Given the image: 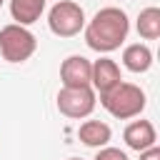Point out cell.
I'll return each mask as SVG.
<instances>
[{"label":"cell","instance_id":"1","mask_svg":"<svg viewBox=\"0 0 160 160\" xmlns=\"http://www.w3.org/2000/svg\"><path fill=\"white\" fill-rule=\"evenodd\" d=\"M85 45L95 52H112L118 50L130 32V20L125 10L108 5L92 15L90 22H85Z\"/></svg>","mask_w":160,"mask_h":160},{"label":"cell","instance_id":"2","mask_svg":"<svg viewBox=\"0 0 160 160\" xmlns=\"http://www.w3.org/2000/svg\"><path fill=\"white\" fill-rule=\"evenodd\" d=\"M145 92L140 85H132V82H118L112 90L102 92L100 95V105L118 120H130V118H138L142 110H145Z\"/></svg>","mask_w":160,"mask_h":160},{"label":"cell","instance_id":"3","mask_svg":"<svg viewBox=\"0 0 160 160\" xmlns=\"http://www.w3.org/2000/svg\"><path fill=\"white\" fill-rule=\"evenodd\" d=\"M35 50H38V38L28 28L10 22L0 30V55H2V60L25 62L35 55Z\"/></svg>","mask_w":160,"mask_h":160},{"label":"cell","instance_id":"4","mask_svg":"<svg viewBox=\"0 0 160 160\" xmlns=\"http://www.w3.org/2000/svg\"><path fill=\"white\" fill-rule=\"evenodd\" d=\"M48 28L58 38H75L85 28V10L75 0H58L48 12Z\"/></svg>","mask_w":160,"mask_h":160},{"label":"cell","instance_id":"5","mask_svg":"<svg viewBox=\"0 0 160 160\" xmlns=\"http://www.w3.org/2000/svg\"><path fill=\"white\" fill-rule=\"evenodd\" d=\"M55 102H58V110L65 118L82 120V118H88L95 110L98 98H95V90L92 88H62L58 92Z\"/></svg>","mask_w":160,"mask_h":160},{"label":"cell","instance_id":"6","mask_svg":"<svg viewBox=\"0 0 160 160\" xmlns=\"http://www.w3.org/2000/svg\"><path fill=\"white\" fill-rule=\"evenodd\" d=\"M92 62L85 55H68L60 65V80L62 88H90Z\"/></svg>","mask_w":160,"mask_h":160},{"label":"cell","instance_id":"7","mask_svg":"<svg viewBox=\"0 0 160 160\" xmlns=\"http://www.w3.org/2000/svg\"><path fill=\"white\" fill-rule=\"evenodd\" d=\"M118 82H122V72H120V65L110 58H98L92 62V75H90V88L95 92H108L112 90Z\"/></svg>","mask_w":160,"mask_h":160},{"label":"cell","instance_id":"8","mask_svg":"<svg viewBox=\"0 0 160 160\" xmlns=\"http://www.w3.org/2000/svg\"><path fill=\"white\" fill-rule=\"evenodd\" d=\"M122 140H125V145L130 150L142 152V150L158 145V132H155V125L150 120H132L122 130Z\"/></svg>","mask_w":160,"mask_h":160},{"label":"cell","instance_id":"9","mask_svg":"<svg viewBox=\"0 0 160 160\" xmlns=\"http://www.w3.org/2000/svg\"><path fill=\"white\" fill-rule=\"evenodd\" d=\"M78 138H80L82 145L100 150V148H105V145L110 142L112 130H110V125L102 122V120H85V122L78 128Z\"/></svg>","mask_w":160,"mask_h":160},{"label":"cell","instance_id":"10","mask_svg":"<svg viewBox=\"0 0 160 160\" xmlns=\"http://www.w3.org/2000/svg\"><path fill=\"white\" fill-rule=\"evenodd\" d=\"M122 65L130 72H148L152 68V50L145 42L125 45V50H122Z\"/></svg>","mask_w":160,"mask_h":160},{"label":"cell","instance_id":"11","mask_svg":"<svg viewBox=\"0 0 160 160\" xmlns=\"http://www.w3.org/2000/svg\"><path fill=\"white\" fill-rule=\"evenodd\" d=\"M45 5H48V0H10V15L18 25L28 28L40 20Z\"/></svg>","mask_w":160,"mask_h":160},{"label":"cell","instance_id":"12","mask_svg":"<svg viewBox=\"0 0 160 160\" xmlns=\"http://www.w3.org/2000/svg\"><path fill=\"white\" fill-rule=\"evenodd\" d=\"M135 28H138V35H140L142 40H158V38H160V10H158L155 5L140 10Z\"/></svg>","mask_w":160,"mask_h":160},{"label":"cell","instance_id":"13","mask_svg":"<svg viewBox=\"0 0 160 160\" xmlns=\"http://www.w3.org/2000/svg\"><path fill=\"white\" fill-rule=\"evenodd\" d=\"M92 160H130V158H128L120 148H110V145H105V148L98 150V155H95Z\"/></svg>","mask_w":160,"mask_h":160},{"label":"cell","instance_id":"14","mask_svg":"<svg viewBox=\"0 0 160 160\" xmlns=\"http://www.w3.org/2000/svg\"><path fill=\"white\" fill-rule=\"evenodd\" d=\"M140 160H160V148L152 145V148L142 150V152H140Z\"/></svg>","mask_w":160,"mask_h":160},{"label":"cell","instance_id":"15","mask_svg":"<svg viewBox=\"0 0 160 160\" xmlns=\"http://www.w3.org/2000/svg\"><path fill=\"white\" fill-rule=\"evenodd\" d=\"M68 160H82V158H68Z\"/></svg>","mask_w":160,"mask_h":160},{"label":"cell","instance_id":"16","mask_svg":"<svg viewBox=\"0 0 160 160\" xmlns=\"http://www.w3.org/2000/svg\"><path fill=\"white\" fill-rule=\"evenodd\" d=\"M0 5H2V0H0Z\"/></svg>","mask_w":160,"mask_h":160}]
</instances>
